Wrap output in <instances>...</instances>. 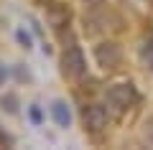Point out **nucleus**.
Masks as SVG:
<instances>
[{
    "label": "nucleus",
    "instance_id": "obj_2",
    "mask_svg": "<svg viewBox=\"0 0 153 150\" xmlns=\"http://www.w3.org/2000/svg\"><path fill=\"white\" fill-rule=\"evenodd\" d=\"M61 69H64V74L69 76V79H82L84 71H87V61H84V54L79 46H71L64 51V56H61Z\"/></svg>",
    "mask_w": 153,
    "mask_h": 150
},
{
    "label": "nucleus",
    "instance_id": "obj_3",
    "mask_svg": "<svg viewBox=\"0 0 153 150\" xmlns=\"http://www.w3.org/2000/svg\"><path fill=\"white\" fill-rule=\"evenodd\" d=\"M84 127L89 132H100V130L107 127V109L100 107V104H89L84 109Z\"/></svg>",
    "mask_w": 153,
    "mask_h": 150
},
{
    "label": "nucleus",
    "instance_id": "obj_5",
    "mask_svg": "<svg viewBox=\"0 0 153 150\" xmlns=\"http://www.w3.org/2000/svg\"><path fill=\"white\" fill-rule=\"evenodd\" d=\"M51 115H54V120H56L59 127H69L71 115H69V107H66L64 102H54V104H51Z\"/></svg>",
    "mask_w": 153,
    "mask_h": 150
},
{
    "label": "nucleus",
    "instance_id": "obj_1",
    "mask_svg": "<svg viewBox=\"0 0 153 150\" xmlns=\"http://www.w3.org/2000/svg\"><path fill=\"white\" fill-rule=\"evenodd\" d=\"M138 102V92L130 81H123V84H112L107 89V104L115 109V112H125L128 107Z\"/></svg>",
    "mask_w": 153,
    "mask_h": 150
},
{
    "label": "nucleus",
    "instance_id": "obj_6",
    "mask_svg": "<svg viewBox=\"0 0 153 150\" xmlns=\"http://www.w3.org/2000/svg\"><path fill=\"white\" fill-rule=\"evenodd\" d=\"M89 3H102V0H89Z\"/></svg>",
    "mask_w": 153,
    "mask_h": 150
},
{
    "label": "nucleus",
    "instance_id": "obj_4",
    "mask_svg": "<svg viewBox=\"0 0 153 150\" xmlns=\"http://www.w3.org/2000/svg\"><path fill=\"white\" fill-rule=\"evenodd\" d=\"M94 59L102 69H112V66L120 64V48L115 46V43H100L94 48Z\"/></svg>",
    "mask_w": 153,
    "mask_h": 150
}]
</instances>
